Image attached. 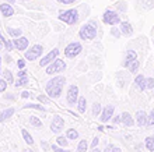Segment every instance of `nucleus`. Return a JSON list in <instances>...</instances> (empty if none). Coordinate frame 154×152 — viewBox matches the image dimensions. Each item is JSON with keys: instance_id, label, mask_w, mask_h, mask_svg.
Here are the masks:
<instances>
[{"instance_id": "obj_1", "label": "nucleus", "mask_w": 154, "mask_h": 152, "mask_svg": "<svg viewBox=\"0 0 154 152\" xmlns=\"http://www.w3.org/2000/svg\"><path fill=\"white\" fill-rule=\"evenodd\" d=\"M66 82V78L63 76H56L53 77L51 81H48V84L45 87V91L51 98H59L63 89V85Z\"/></svg>"}, {"instance_id": "obj_2", "label": "nucleus", "mask_w": 154, "mask_h": 152, "mask_svg": "<svg viewBox=\"0 0 154 152\" xmlns=\"http://www.w3.org/2000/svg\"><path fill=\"white\" fill-rule=\"evenodd\" d=\"M97 32H98V28H97V24L94 21H88L80 27L79 29V36H80L83 40H93L95 36H97Z\"/></svg>"}, {"instance_id": "obj_3", "label": "nucleus", "mask_w": 154, "mask_h": 152, "mask_svg": "<svg viewBox=\"0 0 154 152\" xmlns=\"http://www.w3.org/2000/svg\"><path fill=\"white\" fill-rule=\"evenodd\" d=\"M57 18L60 21H63V22H66V24L74 25L79 21V11H77V8H69V10L59 13Z\"/></svg>"}, {"instance_id": "obj_4", "label": "nucleus", "mask_w": 154, "mask_h": 152, "mask_svg": "<svg viewBox=\"0 0 154 152\" xmlns=\"http://www.w3.org/2000/svg\"><path fill=\"white\" fill-rule=\"evenodd\" d=\"M102 22L106 25H119L122 21H121V16L115 10L106 8L104 14H102Z\"/></svg>"}, {"instance_id": "obj_5", "label": "nucleus", "mask_w": 154, "mask_h": 152, "mask_svg": "<svg viewBox=\"0 0 154 152\" xmlns=\"http://www.w3.org/2000/svg\"><path fill=\"white\" fill-rule=\"evenodd\" d=\"M66 70V63L65 60H60V59H55L51 64H48V68H46V74L52 76V74H59V73L65 71Z\"/></svg>"}, {"instance_id": "obj_6", "label": "nucleus", "mask_w": 154, "mask_h": 152, "mask_svg": "<svg viewBox=\"0 0 154 152\" xmlns=\"http://www.w3.org/2000/svg\"><path fill=\"white\" fill-rule=\"evenodd\" d=\"M83 50V46H81L80 42H72L66 46L65 49V56L69 57V59H74L76 56H79Z\"/></svg>"}, {"instance_id": "obj_7", "label": "nucleus", "mask_w": 154, "mask_h": 152, "mask_svg": "<svg viewBox=\"0 0 154 152\" xmlns=\"http://www.w3.org/2000/svg\"><path fill=\"white\" fill-rule=\"evenodd\" d=\"M42 53H44V46L42 45H34L31 49H28V50H25V60H37L38 57L42 56Z\"/></svg>"}, {"instance_id": "obj_8", "label": "nucleus", "mask_w": 154, "mask_h": 152, "mask_svg": "<svg viewBox=\"0 0 154 152\" xmlns=\"http://www.w3.org/2000/svg\"><path fill=\"white\" fill-rule=\"evenodd\" d=\"M67 103L69 105H74L79 100V87L77 85H70L67 89V95H66Z\"/></svg>"}, {"instance_id": "obj_9", "label": "nucleus", "mask_w": 154, "mask_h": 152, "mask_svg": "<svg viewBox=\"0 0 154 152\" xmlns=\"http://www.w3.org/2000/svg\"><path fill=\"white\" fill-rule=\"evenodd\" d=\"M57 56H59V49H52L48 55H45V56L41 59L39 66H41V67L48 66V64H51L53 60H55V59H57Z\"/></svg>"}, {"instance_id": "obj_10", "label": "nucleus", "mask_w": 154, "mask_h": 152, "mask_svg": "<svg viewBox=\"0 0 154 152\" xmlns=\"http://www.w3.org/2000/svg\"><path fill=\"white\" fill-rule=\"evenodd\" d=\"M13 43H14V49L20 50V52H24L28 49L29 40L25 38V36H18V38H14L13 39Z\"/></svg>"}, {"instance_id": "obj_11", "label": "nucleus", "mask_w": 154, "mask_h": 152, "mask_svg": "<svg viewBox=\"0 0 154 152\" xmlns=\"http://www.w3.org/2000/svg\"><path fill=\"white\" fill-rule=\"evenodd\" d=\"M63 127H65V120L62 119L59 115H56V116H53L52 119V123H51V130H52V133H60L62 130H63Z\"/></svg>"}, {"instance_id": "obj_12", "label": "nucleus", "mask_w": 154, "mask_h": 152, "mask_svg": "<svg viewBox=\"0 0 154 152\" xmlns=\"http://www.w3.org/2000/svg\"><path fill=\"white\" fill-rule=\"evenodd\" d=\"M114 110H115V106H114V105H108L106 108L102 109L101 115H100V120H101L102 123L109 121L111 119H112V116H114Z\"/></svg>"}, {"instance_id": "obj_13", "label": "nucleus", "mask_w": 154, "mask_h": 152, "mask_svg": "<svg viewBox=\"0 0 154 152\" xmlns=\"http://www.w3.org/2000/svg\"><path fill=\"white\" fill-rule=\"evenodd\" d=\"M136 123H137V126H140V127L147 126V123H149V116H147V113L144 112V110H139V112L136 113Z\"/></svg>"}, {"instance_id": "obj_14", "label": "nucleus", "mask_w": 154, "mask_h": 152, "mask_svg": "<svg viewBox=\"0 0 154 152\" xmlns=\"http://www.w3.org/2000/svg\"><path fill=\"white\" fill-rule=\"evenodd\" d=\"M136 59H137V53L134 52V50H132V49L126 50V53H125V61H123V67H129L130 63H132V61H134Z\"/></svg>"}, {"instance_id": "obj_15", "label": "nucleus", "mask_w": 154, "mask_h": 152, "mask_svg": "<svg viewBox=\"0 0 154 152\" xmlns=\"http://www.w3.org/2000/svg\"><path fill=\"white\" fill-rule=\"evenodd\" d=\"M134 84H136V88L137 89L144 91V89H147V78L144 76H142V74H139L134 78Z\"/></svg>"}, {"instance_id": "obj_16", "label": "nucleus", "mask_w": 154, "mask_h": 152, "mask_svg": "<svg viewBox=\"0 0 154 152\" xmlns=\"http://www.w3.org/2000/svg\"><path fill=\"white\" fill-rule=\"evenodd\" d=\"M0 11H2L3 17H11L13 14H14V8H13L11 4L6 1V3L0 4Z\"/></svg>"}, {"instance_id": "obj_17", "label": "nucleus", "mask_w": 154, "mask_h": 152, "mask_svg": "<svg viewBox=\"0 0 154 152\" xmlns=\"http://www.w3.org/2000/svg\"><path fill=\"white\" fill-rule=\"evenodd\" d=\"M119 28H121V32L123 35H132L133 34V27L128 21H122L121 24H119Z\"/></svg>"}, {"instance_id": "obj_18", "label": "nucleus", "mask_w": 154, "mask_h": 152, "mask_svg": "<svg viewBox=\"0 0 154 152\" xmlns=\"http://www.w3.org/2000/svg\"><path fill=\"white\" fill-rule=\"evenodd\" d=\"M122 123L125 124L126 127H132L134 124V120H133V117L130 116V113H128V112H123L122 113Z\"/></svg>"}, {"instance_id": "obj_19", "label": "nucleus", "mask_w": 154, "mask_h": 152, "mask_svg": "<svg viewBox=\"0 0 154 152\" xmlns=\"http://www.w3.org/2000/svg\"><path fill=\"white\" fill-rule=\"evenodd\" d=\"M14 108H8L6 109V110H3V112L0 113V121H4V120H7V119H10V117L14 115Z\"/></svg>"}, {"instance_id": "obj_20", "label": "nucleus", "mask_w": 154, "mask_h": 152, "mask_svg": "<svg viewBox=\"0 0 154 152\" xmlns=\"http://www.w3.org/2000/svg\"><path fill=\"white\" fill-rule=\"evenodd\" d=\"M0 40L4 43V48L7 49V52H11L13 49H14V43H13L11 39H7V38H4L3 35H2V32H0Z\"/></svg>"}, {"instance_id": "obj_21", "label": "nucleus", "mask_w": 154, "mask_h": 152, "mask_svg": "<svg viewBox=\"0 0 154 152\" xmlns=\"http://www.w3.org/2000/svg\"><path fill=\"white\" fill-rule=\"evenodd\" d=\"M85 105H87V100H85L84 96L79 98V100H77V109H79L80 113H85Z\"/></svg>"}, {"instance_id": "obj_22", "label": "nucleus", "mask_w": 154, "mask_h": 152, "mask_svg": "<svg viewBox=\"0 0 154 152\" xmlns=\"http://www.w3.org/2000/svg\"><path fill=\"white\" fill-rule=\"evenodd\" d=\"M7 32L11 38H18V36H21V34H23V31H21L20 28H11V27H7Z\"/></svg>"}, {"instance_id": "obj_23", "label": "nucleus", "mask_w": 154, "mask_h": 152, "mask_svg": "<svg viewBox=\"0 0 154 152\" xmlns=\"http://www.w3.org/2000/svg\"><path fill=\"white\" fill-rule=\"evenodd\" d=\"M21 134H23V138H24V141L27 142V144H28V145H34L32 137H31V134H29L27 130H21Z\"/></svg>"}, {"instance_id": "obj_24", "label": "nucleus", "mask_w": 154, "mask_h": 152, "mask_svg": "<svg viewBox=\"0 0 154 152\" xmlns=\"http://www.w3.org/2000/svg\"><path fill=\"white\" fill-rule=\"evenodd\" d=\"M66 137L69 138V140H77L79 138V131L77 130H74V128H69L67 130V133H66Z\"/></svg>"}, {"instance_id": "obj_25", "label": "nucleus", "mask_w": 154, "mask_h": 152, "mask_svg": "<svg viewBox=\"0 0 154 152\" xmlns=\"http://www.w3.org/2000/svg\"><path fill=\"white\" fill-rule=\"evenodd\" d=\"M146 148L149 149L150 152H154V136H150L146 138Z\"/></svg>"}, {"instance_id": "obj_26", "label": "nucleus", "mask_w": 154, "mask_h": 152, "mask_svg": "<svg viewBox=\"0 0 154 152\" xmlns=\"http://www.w3.org/2000/svg\"><path fill=\"white\" fill-rule=\"evenodd\" d=\"M24 109H35V110H41V112H45V110H46V109H45L42 105H37V103L24 105Z\"/></svg>"}, {"instance_id": "obj_27", "label": "nucleus", "mask_w": 154, "mask_h": 152, "mask_svg": "<svg viewBox=\"0 0 154 152\" xmlns=\"http://www.w3.org/2000/svg\"><path fill=\"white\" fill-rule=\"evenodd\" d=\"M87 148H88V144L85 140H81L77 145V151L76 152H87Z\"/></svg>"}, {"instance_id": "obj_28", "label": "nucleus", "mask_w": 154, "mask_h": 152, "mask_svg": "<svg viewBox=\"0 0 154 152\" xmlns=\"http://www.w3.org/2000/svg\"><path fill=\"white\" fill-rule=\"evenodd\" d=\"M139 67H140V61L137 60V59H136V60L134 61H132V63H130V66L128 68H129V71L130 73H137V70H139Z\"/></svg>"}, {"instance_id": "obj_29", "label": "nucleus", "mask_w": 154, "mask_h": 152, "mask_svg": "<svg viewBox=\"0 0 154 152\" xmlns=\"http://www.w3.org/2000/svg\"><path fill=\"white\" fill-rule=\"evenodd\" d=\"M56 141H57V145L59 147H63V148H66L67 147V144H69V138L67 137H57L56 138Z\"/></svg>"}, {"instance_id": "obj_30", "label": "nucleus", "mask_w": 154, "mask_h": 152, "mask_svg": "<svg viewBox=\"0 0 154 152\" xmlns=\"http://www.w3.org/2000/svg\"><path fill=\"white\" fill-rule=\"evenodd\" d=\"M27 84H28V78H27V77H20V78L14 82V87L18 88V87H24V85H27Z\"/></svg>"}, {"instance_id": "obj_31", "label": "nucleus", "mask_w": 154, "mask_h": 152, "mask_svg": "<svg viewBox=\"0 0 154 152\" xmlns=\"http://www.w3.org/2000/svg\"><path fill=\"white\" fill-rule=\"evenodd\" d=\"M29 123L32 124L34 127H37V128L42 127V121H41L37 116H31V117H29Z\"/></svg>"}, {"instance_id": "obj_32", "label": "nucleus", "mask_w": 154, "mask_h": 152, "mask_svg": "<svg viewBox=\"0 0 154 152\" xmlns=\"http://www.w3.org/2000/svg\"><path fill=\"white\" fill-rule=\"evenodd\" d=\"M101 112H102V108H101V105L100 103H94L93 105V116H100L101 115Z\"/></svg>"}, {"instance_id": "obj_33", "label": "nucleus", "mask_w": 154, "mask_h": 152, "mask_svg": "<svg viewBox=\"0 0 154 152\" xmlns=\"http://www.w3.org/2000/svg\"><path fill=\"white\" fill-rule=\"evenodd\" d=\"M3 78L7 81L8 84H11L13 81H14V78H13V74H11V71H10V70H6V71H3Z\"/></svg>"}, {"instance_id": "obj_34", "label": "nucleus", "mask_w": 154, "mask_h": 152, "mask_svg": "<svg viewBox=\"0 0 154 152\" xmlns=\"http://www.w3.org/2000/svg\"><path fill=\"white\" fill-rule=\"evenodd\" d=\"M111 35L114 36V38H121V35H122L121 28H119V27H115V25H112V28H111Z\"/></svg>"}, {"instance_id": "obj_35", "label": "nucleus", "mask_w": 154, "mask_h": 152, "mask_svg": "<svg viewBox=\"0 0 154 152\" xmlns=\"http://www.w3.org/2000/svg\"><path fill=\"white\" fill-rule=\"evenodd\" d=\"M104 152H122V149L119 148V147H116V145H114V144H109L105 149H104Z\"/></svg>"}, {"instance_id": "obj_36", "label": "nucleus", "mask_w": 154, "mask_h": 152, "mask_svg": "<svg viewBox=\"0 0 154 152\" xmlns=\"http://www.w3.org/2000/svg\"><path fill=\"white\" fill-rule=\"evenodd\" d=\"M116 8L119 10V11H126V10H128L126 1H118V3H116Z\"/></svg>"}, {"instance_id": "obj_37", "label": "nucleus", "mask_w": 154, "mask_h": 152, "mask_svg": "<svg viewBox=\"0 0 154 152\" xmlns=\"http://www.w3.org/2000/svg\"><path fill=\"white\" fill-rule=\"evenodd\" d=\"M52 151L53 152H70L69 149H63V147H59V145H52Z\"/></svg>"}, {"instance_id": "obj_38", "label": "nucleus", "mask_w": 154, "mask_h": 152, "mask_svg": "<svg viewBox=\"0 0 154 152\" xmlns=\"http://www.w3.org/2000/svg\"><path fill=\"white\" fill-rule=\"evenodd\" d=\"M7 81L4 80V78H0V92H4L6 91V88H7Z\"/></svg>"}, {"instance_id": "obj_39", "label": "nucleus", "mask_w": 154, "mask_h": 152, "mask_svg": "<svg viewBox=\"0 0 154 152\" xmlns=\"http://www.w3.org/2000/svg\"><path fill=\"white\" fill-rule=\"evenodd\" d=\"M25 64H27V60H25V57H24V59H18V61H17V67L20 68V70H23V68L25 67Z\"/></svg>"}, {"instance_id": "obj_40", "label": "nucleus", "mask_w": 154, "mask_h": 152, "mask_svg": "<svg viewBox=\"0 0 154 152\" xmlns=\"http://www.w3.org/2000/svg\"><path fill=\"white\" fill-rule=\"evenodd\" d=\"M147 89H154V78L153 77L147 78Z\"/></svg>"}, {"instance_id": "obj_41", "label": "nucleus", "mask_w": 154, "mask_h": 152, "mask_svg": "<svg viewBox=\"0 0 154 152\" xmlns=\"http://www.w3.org/2000/svg\"><path fill=\"white\" fill-rule=\"evenodd\" d=\"M147 126H154V109L150 112V115H149V123H147Z\"/></svg>"}, {"instance_id": "obj_42", "label": "nucleus", "mask_w": 154, "mask_h": 152, "mask_svg": "<svg viewBox=\"0 0 154 152\" xmlns=\"http://www.w3.org/2000/svg\"><path fill=\"white\" fill-rule=\"evenodd\" d=\"M38 100H39V102H42V103H48L51 99H49L46 95H39V96H38Z\"/></svg>"}, {"instance_id": "obj_43", "label": "nucleus", "mask_w": 154, "mask_h": 152, "mask_svg": "<svg viewBox=\"0 0 154 152\" xmlns=\"http://www.w3.org/2000/svg\"><path fill=\"white\" fill-rule=\"evenodd\" d=\"M56 1H59V3H62V4H72V3H74L76 0H56Z\"/></svg>"}, {"instance_id": "obj_44", "label": "nucleus", "mask_w": 154, "mask_h": 152, "mask_svg": "<svg viewBox=\"0 0 154 152\" xmlns=\"http://www.w3.org/2000/svg\"><path fill=\"white\" fill-rule=\"evenodd\" d=\"M98 142H100V140H98L97 137L93 140V144H91V148H95V147H98Z\"/></svg>"}, {"instance_id": "obj_45", "label": "nucleus", "mask_w": 154, "mask_h": 152, "mask_svg": "<svg viewBox=\"0 0 154 152\" xmlns=\"http://www.w3.org/2000/svg\"><path fill=\"white\" fill-rule=\"evenodd\" d=\"M20 77H27V71H25L24 68H23V70H20V71H18V78H20Z\"/></svg>"}, {"instance_id": "obj_46", "label": "nucleus", "mask_w": 154, "mask_h": 152, "mask_svg": "<svg viewBox=\"0 0 154 152\" xmlns=\"http://www.w3.org/2000/svg\"><path fill=\"white\" fill-rule=\"evenodd\" d=\"M28 96H29V92L28 91H24L23 94H21V98H24V99H27Z\"/></svg>"}, {"instance_id": "obj_47", "label": "nucleus", "mask_w": 154, "mask_h": 152, "mask_svg": "<svg viewBox=\"0 0 154 152\" xmlns=\"http://www.w3.org/2000/svg\"><path fill=\"white\" fill-rule=\"evenodd\" d=\"M114 123H115V124H118V123H122V117H119V116L114 117Z\"/></svg>"}, {"instance_id": "obj_48", "label": "nucleus", "mask_w": 154, "mask_h": 152, "mask_svg": "<svg viewBox=\"0 0 154 152\" xmlns=\"http://www.w3.org/2000/svg\"><path fill=\"white\" fill-rule=\"evenodd\" d=\"M4 61H7V63H11L13 59H11L10 56H8V55H6V56H4Z\"/></svg>"}, {"instance_id": "obj_49", "label": "nucleus", "mask_w": 154, "mask_h": 152, "mask_svg": "<svg viewBox=\"0 0 154 152\" xmlns=\"http://www.w3.org/2000/svg\"><path fill=\"white\" fill-rule=\"evenodd\" d=\"M4 98H6V99H14L13 95H4Z\"/></svg>"}, {"instance_id": "obj_50", "label": "nucleus", "mask_w": 154, "mask_h": 152, "mask_svg": "<svg viewBox=\"0 0 154 152\" xmlns=\"http://www.w3.org/2000/svg\"><path fill=\"white\" fill-rule=\"evenodd\" d=\"M93 152H102V151H101V149H98L97 147H95V148H93Z\"/></svg>"}, {"instance_id": "obj_51", "label": "nucleus", "mask_w": 154, "mask_h": 152, "mask_svg": "<svg viewBox=\"0 0 154 152\" xmlns=\"http://www.w3.org/2000/svg\"><path fill=\"white\" fill-rule=\"evenodd\" d=\"M3 48H4V43L2 42V40H0V49H3Z\"/></svg>"}, {"instance_id": "obj_52", "label": "nucleus", "mask_w": 154, "mask_h": 152, "mask_svg": "<svg viewBox=\"0 0 154 152\" xmlns=\"http://www.w3.org/2000/svg\"><path fill=\"white\" fill-rule=\"evenodd\" d=\"M2 73L3 71H2V57H0V74H2Z\"/></svg>"}, {"instance_id": "obj_53", "label": "nucleus", "mask_w": 154, "mask_h": 152, "mask_svg": "<svg viewBox=\"0 0 154 152\" xmlns=\"http://www.w3.org/2000/svg\"><path fill=\"white\" fill-rule=\"evenodd\" d=\"M14 1H16V0H7V3H10V4H13Z\"/></svg>"}, {"instance_id": "obj_54", "label": "nucleus", "mask_w": 154, "mask_h": 152, "mask_svg": "<svg viewBox=\"0 0 154 152\" xmlns=\"http://www.w3.org/2000/svg\"><path fill=\"white\" fill-rule=\"evenodd\" d=\"M23 152H34V151H32V149H24Z\"/></svg>"}, {"instance_id": "obj_55", "label": "nucleus", "mask_w": 154, "mask_h": 152, "mask_svg": "<svg viewBox=\"0 0 154 152\" xmlns=\"http://www.w3.org/2000/svg\"><path fill=\"white\" fill-rule=\"evenodd\" d=\"M21 1H28V0H21Z\"/></svg>"}]
</instances>
